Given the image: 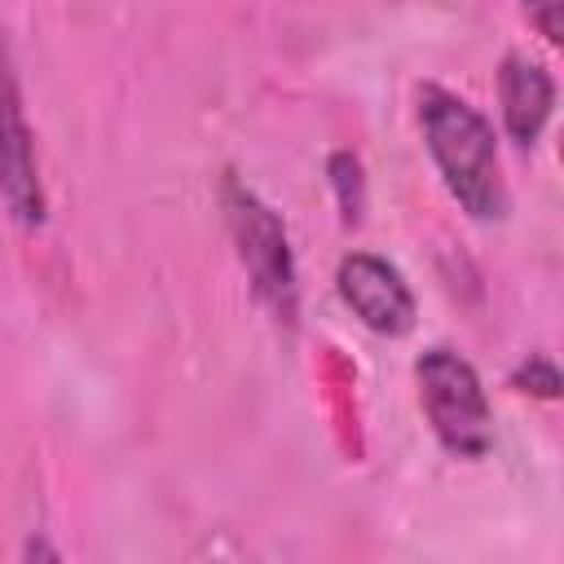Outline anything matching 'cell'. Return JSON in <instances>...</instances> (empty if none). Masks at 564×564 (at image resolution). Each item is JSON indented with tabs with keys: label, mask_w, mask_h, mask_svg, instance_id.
<instances>
[{
	"label": "cell",
	"mask_w": 564,
	"mask_h": 564,
	"mask_svg": "<svg viewBox=\"0 0 564 564\" xmlns=\"http://www.w3.org/2000/svg\"><path fill=\"white\" fill-rule=\"evenodd\" d=\"M419 123L427 154L454 194V203L476 220H498L507 212L502 159L494 141V123L463 97L427 84L419 93Z\"/></svg>",
	"instance_id": "1"
},
{
	"label": "cell",
	"mask_w": 564,
	"mask_h": 564,
	"mask_svg": "<svg viewBox=\"0 0 564 564\" xmlns=\"http://www.w3.org/2000/svg\"><path fill=\"white\" fill-rule=\"evenodd\" d=\"M414 379L436 441L458 458H485L494 445V414L471 361H463L454 348H427Z\"/></svg>",
	"instance_id": "2"
},
{
	"label": "cell",
	"mask_w": 564,
	"mask_h": 564,
	"mask_svg": "<svg viewBox=\"0 0 564 564\" xmlns=\"http://www.w3.org/2000/svg\"><path fill=\"white\" fill-rule=\"evenodd\" d=\"M225 212H229V229L238 242V260L256 286V295L269 304V313L278 322H291L300 308V282H295V256H291L278 212L256 189H247L238 181L225 185Z\"/></svg>",
	"instance_id": "3"
},
{
	"label": "cell",
	"mask_w": 564,
	"mask_h": 564,
	"mask_svg": "<svg viewBox=\"0 0 564 564\" xmlns=\"http://www.w3.org/2000/svg\"><path fill=\"white\" fill-rule=\"evenodd\" d=\"M335 286H339V300L352 308V317L361 326H370L375 335L397 339L414 326V291L405 286L401 269L388 264L383 256H370V251L344 256Z\"/></svg>",
	"instance_id": "4"
},
{
	"label": "cell",
	"mask_w": 564,
	"mask_h": 564,
	"mask_svg": "<svg viewBox=\"0 0 564 564\" xmlns=\"http://www.w3.org/2000/svg\"><path fill=\"white\" fill-rule=\"evenodd\" d=\"M502 123L511 132V141L520 145H533L551 119V106H555V79L546 75L542 62H529L520 53H511L502 62Z\"/></svg>",
	"instance_id": "5"
},
{
	"label": "cell",
	"mask_w": 564,
	"mask_h": 564,
	"mask_svg": "<svg viewBox=\"0 0 564 564\" xmlns=\"http://www.w3.org/2000/svg\"><path fill=\"white\" fill-rule=\"evenodd\" d=\"M330 185H335V198H339L344 220L357 225V220H361V207H366V181H361L357 154H348V150L330 154Z\"/></svg>",
	"instance_id": "6"
},
{
	"label": "cell",
	"mask_w": 564,
	"mask_h": 564,
	"mask_svg": "<svg viewBox=\"0 0 564 564\" xmlns=\"http://www.w3.org/2000/svg\"><path fill=\"white\" fill-rule=\"evenodd\" d=\"M13 141H31V128L22 119V93H18V79H13L9 48L0 40V145H13Z\"/></svg>",
	"instance_id": "7"
},
{
	"label": "cell",
	"mask_w": 564,
	"mask_h": 564,
	"mask_svg": "<svg viewBox=\"0 0 564 564\" xmlns=\"http://www.w3.org/2000/svg\"><path fill=\"white\" fill-rule=\"evenodd\" d=\"M511 383H516L520 392H533V397H555V392H560V370H555L546 357H529V361L511 375Z\"/></svg>",
	"instance_id": "8"
},
{
	"label": "cell",
	"mask_w": 564,
	"mask_h": 564,
	"mask_svg": "<svg viewBox=\"0 0 564 564\" xmlns=\"http://www.w3.org/2000/svg\"><path fill=\"white\" fill-rule=\"evenodd\" d=\"M529 18L542 26V35L560 40L564 35V4H551V9H529Z\"/></svg>",
	"instance_id": "9"
},
{
	"label": "cell",
	"mask_w": 564,
	"mask_h": 564,
	"mask_svg": "<svg viewBox=\"0 0 564 564\" xmlns=\"http://www.w3.org/2000/svg\"><path fill=\"white\" fill-rule=\"evenodd\" d=\"M22 564H62V555H57V546H53L48 538L35 533V538L26 542V560H22Z\"/></svg>",
	"instance_id": "10"
}]
</instances>
